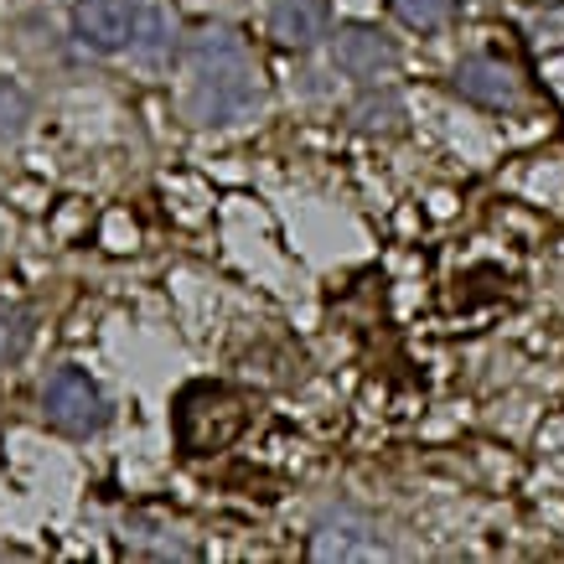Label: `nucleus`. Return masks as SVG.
<instances>
[{
	"label": "nucleus",
	"mask_w": 564,
	"mask_h": 564,
	"mask_svg": "<svg viewBox=\"0 0 564 564\" xmlns=\"http://www.w3.org/2000/svg\"><path fill=\"white\" fill-rule=\"evenodd\" d=\"M259 104L254 68L243 57L239 36L228 26H207L192 42V94L187 109L197 124H239Z\"/></svg>",
	"instance_id": "obj_1"
},
{
	"label": "nucleus",
	"mask_w": 564,
	"mask_h": 564,
	"mask_svg": "<svg viewBox=\"0 0 564 564\" xmlns=\"http://www.w3.org/2000/svg\"><path fill=\"white\" fill-rule=\"evenodd\" d=\"M42 414H47L57 430H68V435H94L109 410H104L99 383H94L84 368H57V373L42 383Z\"/></svg>",
	"instance_id": "obj_2"
},
{
	"label": "nucleus",
	"mask_w": 564,
	"mask_h": 564,
	"mask_svg": "<svg viewBox=\"0 0 564 564\" xmlns=\"http://www.w3.org/2000/svg\"><path fill=\"white\" fill-rule=\"evenodd\" d=\"M135 21H140L135 0H84L78 17H73V36L88 52H124L135 47Z\"/></svg>",
	"instance_id": "obj_3"
},
{
	"label": "nucleus",
	"mask_w": 564,
	"mask_h": 564,
	"mask_svg": "<svg viewBox=\"0 0 564 564\" xmlns=\"http://www.w3.org/2000/svg\"><path fill=\"white\" fill-rule=\"evenodd\" d=\"M393 63H399V52L383 32L373 26H343V32L332 36V68L347 73V78H362V84H373V78H389Z\"/></svg>",
	"instance_id": "obj_4"
},
{
	"label": "nucleus",
	"mask_w": 564,
	"mask_h": 564,
	"mask_svg": "<svg viewBox=\"0 0 564 564\" xmlns=\"http://www.w3.org/2000/svg\"><path fill=\"white\" fill-rule=\"evenodd\" d=\"M451 84H456V94H462V99L481 104V109H513V104H518L513 68H502V63H492V57H466Z\"/></svg>",
	"instance_id": "obj_5"
},
{
	"label": "nucleus",
	"mask_w": 564,
	"mask_h": 564,
	"mask_svg": "<svg viewBox=\"0 0 564 564\" xmlns=\"http://www.w3.org/2000/svg\"><path fill=\"white\" fill-rule=\"evenodd\" d=\"M332 6L326 0H274L270 6V36L280 47H316L326 36Z\"/></svg>",
	"instance_id": "obj_6"
},
{
	"label": "nucleus",
	"mask_w": 564,
	"mask_h": 564,
	"mask_svg": "<svg viewBox=\"0 0 564 564\" xmlns=\"http://www.w3.org/2000/svg\"><path fill=\"white\" fill-rule=\"evenodd\" d=\"M373 554H383V544L378 539H368V529L362 523H322V533H316V560H373Z\"/></svg>",
	"instance_id": "obj_7"
},
{
	"label": "nucleus",
	"mask_w": 564,
	"mask_h": 564,
	"mask_svg": "<svg viewBox=\"0 0 564 564\" xmlns=\"http://www.w3.org/2000/svg\"><path fill=\"white\" fill-rule=\"evenodd\" d=\"M32 343V311L17 301H0V362H17Z\"/></svg>",
	"instance_id": "obj_8"
},
{
	"label": "nucleus",
	"mask_w": 564,
	"mask_h": 564,
	"mask_svg": "<svg viewBox=\"0 0 564 564\" xmlns=\"http://www.w3.org/2000/svg\"><path fill=\"white\" fill-rule=\"evenodd\" d=\"M393 6H399L404 26H420V32H435L456 17V0H393Z\"/></svg>",
	"instance_id": "obj_9"
},
{
	"label": "nucleus",
	"mask_w": 564,
	"mask_h": 564,
	"mask_svg": "<svg viewBox=\"0 0 564 564\" xmlns=\"http://www.w3.org/2000/svg\"><path fill=\"white\" fill-rule=\"evenodd\" d=\"M32 120V99L21 94V84H11L6 73H0V135H21Z\"/></svg>",
	"instance_id": "obj_10"
},
{
	"label": "nucleus",
	"mask_w": 564,
	"mask_h": 564,
	"mask_svg": "<svg viewBox=\"0 0 564 564\" xmlns=\"http://www.w3.org/2000/svg\"><path fill=\"white\" fill-rule=\"evenodd\" d=\"M399 120H404V104L393 99V94L358 104V130H399Z\"/></svg>",
	"instance_id": "obj_11"
}]
</instances>
